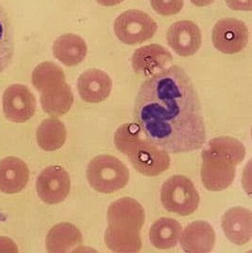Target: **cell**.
<instances>
[{"label": "cell", "instance_id": "22", "mask_svg": "<svg viewBox=\"0 0 252 253\" xmlns=\"http://www.w3.org/2000/svg\"><path fill=\"white\" fill-rule=\"evenodd\" d=\"M74 97L70 84H63L41 94V104L43 111L52 117H61L73 105Z\"/></svg>", "mask_w": 252, "mask_h": 253}, {"label": "cell", "instance_id": "12", "mask_svg": "<svg viewBox=\"0 0 252 253\" xmlns=\"http://www.w3.org/2000/svg\"><path fill=\"white\" fill-rule=\"evenodd\" d=\"M172 60L171 53L160 44H150L137 49L131 57V66L137 74L152 76L165 69Z\"/></svg>", "mask_w": 252, "mask_h": 253}, {"label": "cell", "instance_id": "7", "mask_svg": "<svg viewBox=\"0 0 252 253\" xmlns=\"http://www.w3.org/2000/svg\"><path fill=\"white\" fill-rule=\"evenodd\" d=\"M2 104L6 118L15 123L26 122L36 112V98L32 91L24 84L9 85L4 91Z\"/></svg>", "mask_w": 252, "mask_h": 253}, {"label": "cell", "instance_id": "5", "mask_svg": "<svg viewBox=\"0 0 252 253\" xmlns=\"http://www.w3.org/2000/svg\"><path fill=\"white\" fill-rule=\"evenodd\" d=\"M114 30L121 42L135 45L152 39L158 30V25L144 11L130 9L116 19Z\"/></svg>", "mask_w": 252, "mask_h": 253}, {"label": "cell", "instance_id": "29", "mask_svg": "<svg viewBox=\"0 0 252 253\" xmlns=\"http://www.w3.org/2000/svg\"><path fill=\"white\" fill-rule=\"evenodd\" d=\"M99 4L101 6H105V7H112V6H116L117 4H120L121 2H123L124 0H96Z\"/></svg>", "mask_w": 252, "mask_h": 253}, {"label": "cell", "instance_id": "6", "mask_svg": "<svg viewBox=\"0 0 252 253\" xmlns=\"http://www.w3.org/2000/svg\"><path fill=\"white\" fill-rule=\"evenodd\" d=\"M212 42L223 54L240 53L249 42V29L238 19H221L213 28Z\"/></svg>", "mask_w": 252, "mask_h": 253}, {"label": "cell", "instance_id": "4", "mask_svg": "<svg viewBox=\"0 0 252 253\" xmlns=\"http://www.w3.org/2000/svg\"><path fill=\"white\" fill-rule=\"evenodd\" d=\"M161 201L167 211L180 216H189L198 209L200 195L189 178L176 174L163 183Z\"/></svg>", "mask_w": 252, "mask_h": 253}, {"label": "cell", "instance_id": "25", "mask_svg": "<svg viewBox=\"0 0 252 253\" xmlns=\"http://www.w3.org/2000/svg\"><path fill=\"white\" fill-rule=\"evenodd\" d=\"M13 32L9 17L0 5V73L8 68L13 55Z\"/></svg>", "mask_w": 252, "mask_h": 253}, {"label": "cell", "instance_id": "27", "mask_svg": "<svg viewBox=\"0 0 252 253\" xmlns=\"http://www.w3.org/2000/svg\"><path fill=\"white\" fill-rule=\"evenodd\" d=\"M227 6L234 10L251 11L252 9V0H225Z\"/></svg>", "mask_w": 252, "mask_h": 253}, {"label": "cell", "instance_id": "24", "mask_svg": "<svg viewBox=\"0 0 252 253\" xmlns=\"http://www.w3.org/2000/svg\"><path fill=\"white\" fill-rule=\"evenodd\" d=\"M31 82L33 86L41 94L54 89L66 83L63 70L53 62H42L34 69Z\"/></svg>", "mask_w": 252, "mask_h": 253}, {"label": "cell", "instance_id": "8", "mask_svg": "<svg viewBox=\"0 0 252 253\" xmlns=\"http://www.w3.org/2000/svg\"><path fill=\"white\" fill-rule=\"evenodd\" d=\"M39 197L47 205L63 202L71 190V178L68 172L58 165L45 168L38 177L36 183Z\"/></svg>", "mask_w": 252, "mask_h": 253}, {"label": "cell", "instance_id": "15", "mask_svg": "<svg viewBox=\"0 0 252 253\" xmlns=\"http://www.w3.org/2000/svg\"><path fill=\"white\" fill-rule=\"evenodd\" d=\"M179 240L183 251L186 253H210L215 247L216 234L208 222L196 220L185 228Z\"/></svg>", "mask_w": 252, "mask_h": 253}, {"label": "cell", "instance_id": "28", "mask_svg": "<svg viewBox=\"0 0 252 253\" xmlns=\"http://www.w3.org/2000/svg\"><path fill=\"white\" fill-rule=\"evenodd\" d=\"M0 253H18L17 245L10 238L0 236Z\"/></svg>", "mask_w": 252, "mask_h": 253}, {"label": "cell", "instance_id": "10", "mask_svg": "<svg viewBox=\"0 0 252 253\" xmlns=\"http://www.w3.org/2000/svg\"><path fill=\"white\" fill-rule=\"evenodd\" d=\"M166 38L171 49L184 57L196 54L203 42L201 29L189 20L172 24L167 31Z\"/></svg>", "mask_w": 252, "mask_h": 253}, {"label": "cell", "instance_id": "17", "mask_svg": "<svg viewBox=\"0 0 252 253\" xmlns=\"http://www.w3.org/2000/svg\"><path fill=\"white\" fill-rule=\"evenodd\" d=\"M54 57L67 67H74L85 58L87 45L78 35L67 33L58 37L53 45Z\"/></svg>", "mask_w": 252, "mask_h": 253}, {"label": "cell", "instance_id": "16", "mask_svg": "<svg viewBox=\"0 0 252 253\" xmlns=\"http://www.w3.org/2000/svg\"><path fill=\"white\" fill-rule=\"evenodd\" d=\"M29 180L27 163L15 157L0 161V191L7 194L18 193L24 190Z\"/></svg>", "mask_w": 252, "mask_h": 253}, {"label": "cell", "instance_id": "9", "mask_svg": "<svg viewBox=\"0 0 252 253\" xmlns=\"http://www.w3.org/2000/svg\"><path fill=\"white\" fill-rule=\"evenodd\" d=\"M107 221L109 226L140 232L145 221L144 208L130 197L118 199L109 207Z\"/></svg>", "mask_w": 252, "mask_h": 253}, {"label": "cell", "instance_id": "20", "mask_svg": "<svg viewBox=\"0 0 252 253\" xmlns=\"http://www.w3.org/2000/svg\"><path fill=\"white\" fill-rule=\"evenodd\" d=\"M182 233L180 223L170 217H162L156 220L149 231L151 244L159 250H169L175 247Z\"/></svg>", "mask_w": 252, "mask_h": 253}, {"label": "cell", "instance_id": "3", "mask_svg": "<svg viewBox=\"0 0 252 253\" xmlns=\"http://www.w3.org/2000/svg\"><path fill=\"white\" fill-rule=\"evenodd\" d=\"M86 176L96 191L111 194L126 187L129 172L126 165L116 157L99 155L88 164Z\"/></svg>", "mask_w": 252, "mask_h": 253}, {"label": "cell", "instance_id": "13", "mask_svg": "<svg viewBox=\"0 0 252 253\" xmlns=\"http://www.w3.org/2000/svg\"><path fill=\"white\" fill-rule=\"evenodd\" d=\"M77 87L82 100L88 103H99L110 96L113 82L103 71L90 69L80 75Z\"/></svg>", "mask_w": 252, "mask_h": 253}, {"label": "cell", "instance_id": "1", "mask_svg": "<svg viewBox=\"0 0 252 253\" xmlns=\"http://www.w3.org/2000/svg\"><path fill=\"white\" fill-rule=\"evenodd\" d=\"M134 118L144 135L168 153L201 149L207 129L198 93L188 73L173 65L155 73L138 92Z\"/></svg>", "mask_w": 252, "mask_h": 253}, {"label": "cell", "instance_id": "26", "mask_svg": "<svg viewBox=\"0 0 252 253\" xmlns=\"http://www.w3.org/2000/svg\"><path fill=\"white\" fill-rule=\"evenodd\" d=\"M154 10L162 16L177 14L184 7V0H150Z\"/></svg>", "mask_w": 252, "mask_h": 253}, {"label": "cell", "instance_id": "21", "mask_svg": "<svg viewBox=\"0 0 252 253\" xmlns=\"http://www.w3.org/2000/svg\"><path fill=\"white\" fill-rule=\"evenodd\" d=\"M109 250L117 253H139L142 249V238L139 231L107 227L104 235Z\"/></svg>", "mask_w": 252, "mask_h": 253}, {"label": "cell", "instance_id": "19", "mask_svg": "<svg viewBox=\"0 0 252 253\" xmlns=\"http://www.w3.org/2000/svg\"><path fill=\"white\" fill-rule=\"evenodd\" d=\"M48 253H65L83 243L80 230L69 222H61L53 227L46 236Z\"/></svg>", "mask_w": 252, "mask_h": 253}, {"label": "cell", "instance_id": "18", "mask_svg": "<svg viewBox=\"0 0 252 253\" xmlns=\"http://www.w3.org/2000/svg\"><path fill=\"white\" fill-rule=\"evenodd\" d=\"M202 156L223 160L236 166L246 157V147L239 140L230 136L213 138L204 148Z\"/></svg>", "mask_w": 252, "mask_h": 253}, {"label": "cell", "instance_id": "11", "mask_svg": "<svg viewBox=\"0 0 252 253\" xmlns=\"http://www.w3.org/2000/svg\"><path fill=\"white\" fill-rule=\"evenodd\" d=\"M202 182L207 190L220 191L229 188L235 177V166L216 158L202 156Z\"/></svg>", "mask_w": 252, "mask_h": 253}, {"label": "cell", "instance_id": "30", "mask_svg": "<svg viewBox=\"0 0 252 253\" xmlns=\"http://www.w3.org/2000/svg\"><path fill=\"white\" fill-rule=\"evenodd\" d=\"M191 3L197 7H207L211 5L215 0H190Z\"/></svg>", "mask_w": 252, "mask_h": 253}, {"label": "cell", "instance_id": "14", "mask_svg": "<svg viewBox=\"0 0 252 253\" xmlns=\"http://www.w3.org/2000/svg\"><path fill=\"white\" fill-rule=\"evenodd\" d=\"M221 227L226 237L234 244L248 243L252 235V213L248 208L235 207L221 217Z\"/></svg>", "mask_w": 252, "mask_h": 253}, {"label": "cell", "instance_id": "23", "mask_svg": "<svg viewBox=\"0 0 252 253\" xmlns=\"http://www.w3.org/2000/svg\"><path fill=\"white\" fill-rule=\"evenodd\" d=\"M66 126L57 118L43 120L37 129V142L45 151H54L63 146L67 140Z\"/></svg>", "mask_w": 252, "mask_h": 253}, {"label": "cell", "instance_id": "2", "mask_svg": "<svg viewBox=\"0 0 252 253\" xmlns=\"http://www.w3.org/2000/svg\"><path fill=\"white\" fill-rule=\"evenodd\" d=\"M116 147L127 156L131 165L145 176H157L169 169V153L152 143L137 123L119 126L115 133Z\"/></svg>", "mask_w": 252, "mask_h": 253}]
</instances>
